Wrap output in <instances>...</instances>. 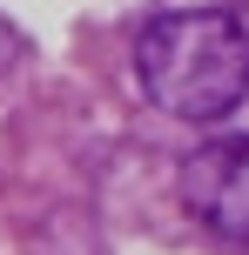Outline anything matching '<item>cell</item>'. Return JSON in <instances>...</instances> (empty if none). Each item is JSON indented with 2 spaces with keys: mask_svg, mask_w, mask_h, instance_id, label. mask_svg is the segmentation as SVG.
Instances as JSON below:
<instances>
[{
  "mask_svg": "<svg viewBox=\"0 0 249 255\" xmlns=\"http://www.w3.org/2000/svg\"><path fill=\"white\" fill-rule=\"evenodd\" d=\"M135 81L169 121H223L249 101V20L229 7H169L135 34Z\"/></svg>",
  "mask_w": 249,
  "mask_h": 255,
  "instance_id": "obj_1",
  "label": "cell"
},
{
  "mask_svg": "<svg viewBox=\"0 0 249 255\" xmlns=\"http://www.w3.org/2000/svg\"><path fill=\"white\" fill-rule=\"evenodd\" d=\"M182 208L229 249H249V134H216L175 168Z\"/></svg>",
  "mask_w": 249,
  "mask_h": 255,
  "instance_id": "obj_2",
  "label": "cell"
}]
</instances>
